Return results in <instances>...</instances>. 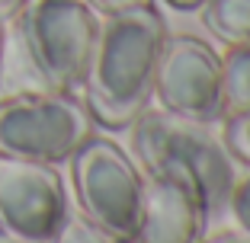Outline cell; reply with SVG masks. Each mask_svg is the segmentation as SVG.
<instances>
[{"mask_svg":"<svg viewBox=\"0 0 250 243\" xmlns=\"http://www.w3.org/2000/svg\"><path fill=\"white\" fill-rule=\"evenodd\" d=\"M52 243H122V240H116L112 234L100 230L93 221H87V218H71V214H67Z\"/></svg>","mask_w":250,"mask_h":243,"instance_id":"8fae6325","label":"cell"},{"mask_svg":"<svg viewBox=\"0 0 250 243\" xmlns=\"http://www.w3.org/2000/svg\"><path fill=\"white\" fill-rule=\"evenodd\" d=\"M225 141H228V148L234 150L237 160L250 163V112H241V115L228 118V125H225Z\"/></svg>","mask_w":250,"mask_h":243,"instance_id":"7c38bea8","label":"cell"},{"mask_svg":"<svg viewBox=\"0 0 250 243\" xmlns=\"http://www.w3.org/2000/svg\"><path fill=\"white\" fill-rule=\"evenodd\" d=\"M90 138V109L71 93L52 90L0 99V157L61 163Z\"/></svg>","mask_w":250,"mask_h":243,"instance_id":"277c9868","label":"cell"},{"mask_svg":"<svg viewBox=\"0 0 250 243\" xmlns=\"http://www.w3.org/2000/svg\"><path fill=\"white\" fill-rule=\"evenodd\" d=\"M0 243H32V240H22V237H16V234H10V230L0 227Z\"/></svg>","mask_w":250,"mask_h":243,"instance_id":"e0dca14e","label":"cell"},{"mask_svg":"<svg viewBox=\"0 0 250 243\" xmlns=\"http://www.w3.org/2000/svg\"><path fill=\"white\" fill-rule=\"evenodd\" d=\"M74 189L87 221L122 243L135 240L141 224L145 183L116 144L90 138L74 154Z\"/></svg>","mask_w":250,"mask_h":243,"instance_id":"5b68a950","label":"cell"},{"mask_svg":"<svg viewBox=\"0 0 250 243\" xmlns=\"http://www.w3.org/2000/svg\"><path fill=\"white\" fill-rule=\"evenodd\" d=\"M228 205H231V214L237 218V224L244 227V234H250V176H244L241 183H231Z\"/></svg>","mask_w":250,"mask_h":243,"instance_id":"4fadbf2b","label":"cell"},{"mask_svg":"<svg viewBox=\"0 0 250 243\" xmlns=\"http://www.w3.org/2000/svg\"><path fill=\"white\" fill-rule=\"evenodd\" d=\"M20 38L45 87L71 93L83 83L96 42V19L87 0H22Z\"/></svg>","mask_w":250,"mask_h":243,"instance_id":"7a4b0ae2","label":"cell"},{"mask_svg":"<svg viewBox=\"0 0 250 243\" xmlns=\"http://www.w3.org/2000/svg\"><path fill=\"white\" fill-rule=\"evenodd\" d=\"M206 26L231 48H250V0H206Z\"/></svg>","mask_w":250,"mask_h":243,"instance_id":"30bf717a","label":"cell"},{"mask_svg":"<svg viewBox=\"0 0 250 243\" xmlns=\"http://www.w3.org/2000/svg\"><path fill=\"white\" fill-rule=\"evenodd\" d=\"M196 243H250V234H228V230H225V234H215V237H208V240L199 237Z\"/></svg>","mask_w":250,"mask_h":243,"instance_id":"9a60e30c","label":"cell"},{"mask_svg":"<svg viewBox=\"0 0 250 243\" xmlns=\"http://www.w3.org/2000/svg\"><path fill=\"white\" fill-rule=\"evenodd\" d=\"M67 218L61 176L48 163L0 157V227L32 243H52Z\"/></svg>","mask_w":250,"mask_h":243,"instance_id":"52a82bcc","label":"cell"},{"mask_svg":"<svg viewBox=\"0 0 250 243\" xmlns=\"http://www.w3.org/2000/svg\"><path fill=\"white\" fill-rule=\"evenodd\" d=\"M164 45V19L147 7L106 13L96 29L90 64L81 87L87 109L106 128L132 125L154 93L157 55Z\"/></svg>","mask_w":250,"mask_h":243,"instance_id":"6da1fadb","label":"cell"},{"mask_svg":"<svg viewBox=\"0 0 250 243\" xmlns=\"http://www.w3.org/2000/svg\"><path fill=\"white\" fill-rule=\"evenodd\" d=\"M154 93L164 112L206 125L221 112V58L202 38L164 36Z\"/></svg>","mask_w":250,"mask_h":243,"instance_id":"8992f818","label":"cell"},{"mask_svg":"<svg viewBox=\"0 0 250 243\" xmlns=\"http://www.w3.org/2000/svg\"><path fill=\"white\" fill-rule=\"evenodd\" d=\"M22 0H0V19H7V16H13L16 10H20Z\"/></svg>","mask_w":250,"mask_h":243,"instance_id":"2e32d148","label":"cell"},{"mask_svg":"<svg viewBox=\"0 0 250 243\" xmlns=\"http://www.w3.org/2000/svg\"><path fill=\"white\" fill-rule=\"evenodd\" d=\"M206 195L183 169L145 173L141 224L132 243H196L206 230Z\"/></svg>","mask_w":250,"mask_h":243,"instance_id":"ba28073f","label":"cell"},{"mask_svg":"<svg viewBox=\"0 0 250 243\" xmlns=\"http://www.w3.org/2000/svg\"><path fill=\"white\" fill-rule=\"evenodd\" d=\"M132 154L145 173L173 167L189 173L199 183L206 205L215 208L228 202L231 183V160L221 148V141L202 122H189L173 112H141L132 122Z\"/></svg>","mask_w":250,"mask_h":243,"instance_id":"3957f363","label":"cell"},{"mask_svg":"<svg viewBox=\"0 0 250 243\" xmlns=\"http://www.w3.org/2000/svg\"><path fill=\"white\" fill-rule=\"evenodd\" d=\"M93 10H103V13H125V10L135 7H147L151 0H87Z\"/></svg>","mask_w":250,"mask_h":243,"instance_id":"5bb4252c","label":"cell"},{"mask_svg":"<svg viewBox=\"0 0 250 243\" xmlns=\"http://www.w3.org/2000/svg\"><path fill=\"white\" fill-rule=\"evenodd\" d=\"M170 7H180V10H189V7H199L202 0H167Z\"/></svg>","mask_w":250,"mask_h":243,"instance_id":"ac0fdd59","label":"cell"},{"mask_svg":"<svg viewBox=\"0 0 250 243\" xmlns=\"http://www.w3.org/2000/svg\"><path fill=\"white\" fill-rule=\"evenodd\" d=\"M0 83H3V26H0Z\"/></svg>","mask_w":250,"mask_h":243,"instance_id":"d6986e66","label":"cell"},{"mask_svg":"<svg viewBox=\"0 0 250 243\" xmlns=\"http://www.w3.org/2000/svg\"><path fill=\"white\" fill-rule=\"evenodd\" d=\"M221 112H250V48H231L221 58Z\"/></svg>","mask_w":250,"mask_h":243,"instance_id":"9c48e42d","label":"cell"}]
</instances>
